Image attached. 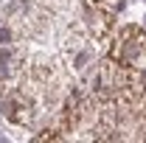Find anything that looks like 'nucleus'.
I'll use <instances>...</instances> for the list:
<instances>
[{"label": "nucleus", "instance_id": "1", "mask_svg": "<svg viewBox=\"0 0 146 143\" xmlns=\"http://www.w3.org/2000/svg\"><path fill=\"white\" fill-rule=\"evenodd\" d=\"M110 59H115L121 65H129V68H141L146 62V31L141 25L121 28V34H118L112 51H110Z\"/></svg>", "mask_w": 146, "mask_h": 143}, {"label": "nucleus", "instance_id": "2", "mask_svg": "<svg viewBox=\"0 0 146 143\" xmlns=\"http://www.w3.org/2000/svg\"><path fill=\"white\" fill-rule=\"evenodd\" d=\"M3 115L11 121V124H20V126H28L34 121V104L23 95V93H14L9 101H6V107H3Z\"/></svg>", "mask_w": 146, "mask_h": 143}, {"label": "nucleus", "instance_id": "3", "mask_svg": "<svg viewBox=\"0 0 146 143\" xmlns=\"http://www.w3.org/2000/svg\"><path fill=\"white\" fill-rule=\"evenodd\" d=\"M115 14L112 11H104L101 6H87L84 9V23H87V28H90V34L96 39H104V36L112 31V25H115Z\"/></svg>", "mask_w": 146, "mask_h": 143}, {"label": "nucleus", "instance_id": "4", "mask_svg": "<svg viewBox=\"0 0 146 143\" xmlns=\"http://www.w3.org/2000/svg\"><path fill=\"white\" fill-rule=\"evenodd\" d=\"M59 138H62V135H59V132H54V129H45V132H42V135H36L34 140H59Z\"/></svg>", "mask_w": 146, "mask_h": 143}, {"label": "nucleus", "instance_id": "5", "mask_svg": "<svg viewBox=\"0 0 146 143\" xmlns=\"http://www.w3.org/2000/svg\"><path fill=\"white\" fill-rule=\"evenodd\" d=\"M143 23H146V17H143Z\"/></svg>", "mask_w": 146, "mask_h": 143}, {"label": "nucleus", "instance_id": "6", "mask_svg": "<svg viewBox=\"0 0 146 143\" xmlns=\"http://www.w3.org/2000/svg\"><path fill=\"white\" fill-rule=\"evenodd\" d=\"M143 140H146V138H143Z\"/></svg>", "mask_w": 146, "mask_h": 143}]
</instances>
